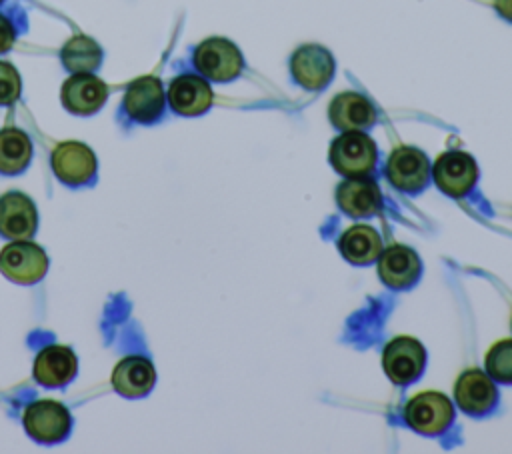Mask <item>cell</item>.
Wrapping results in <instances>:
<instances>
[{
    "instance_id": "cell-11",
    "label": "cell",
    "mask_w": 512,
    "mask_h": 454,
    "mask_svg": "<svg viewBox=\"0 0 512 454\" xmlns=\"http://www.w3.org/2000/svg\"><path fill=\"white\" fill-rule=\"evenodd\" d=\"M164 88L156 76H140L126 88L122 108L138 124H152L164 114Z\"/></svg>"
},
{
    "instance_id": "cell-7",
    "label": "cell",
    "mask_w": 512,
    "mask_h": 454,
    "mask_svg": "<svg viewBox=\"0 0 512 454\" xmlns=\"http://www.w3.org/2000/svg\"><path fill=\"white\" fill-rule=\"evenodd\" d=\"M0 272L16 284H36L48 272V256L34 242L14 240L0 250Z\"/></svg>"
},
{
    "instance_id": "cell-26",
    "label": "cell",
    "mask_w": 512,
    "mask_h": 454,
    "mask_svg": "<svg viewBox=\"0 0 512 454\" xmlns=\"http://www.w3.org/2000/svg\"><path fill=\"white\" fill-rule=\"evenodd\" d=\"M14 40H16L14 24L8 20V16H4L0 12V52H8L14 44Z\"/></svg>"
},
{
    "instance_id": "cell-4",
    "label": "cell",
    "mask_w": 512,
    "mask_h": 454,
    "mask_svg": "<svg viewBox=\"0 0 512 454\" xmlns=\"http://www.w3.org/2000/svg\"><path fill=\"white\" fill-rule=\"evenodd\" d=\"M50 162H52V172L66 186H72V188L86 186V184H92L96 178L98 160L92 148L86 146L84 142H76V140L60 142L52 150Z\"/></svg>"
},
{
    "instance_id": "cell-12",
    "label": "cell",
    "mask_w": 512,
    "mask_h": 454,
    "mask_svg": "<svg viewBox=\"0 0 512 454\" xmlns=\"http://www.w3.org/2000/svg\"><path fill=\"white\" fill-rule=\"evenodd\" d=\"M334 58L332 54L318 44L300 46L290 60V72L294 82L306 90H322L330 84L334 76Z\"/></svg>"
},
{
    "instance_id": "cell-1",
    "label": "cell",
    "mask_w": 512,
    "mask_h": 454,
    "mask_svg": "<svg viewBox=\"0 0 512 454\" xmlns=\"http://www.w3.org/2000/svg\"><path fill=\"white\" fill-rule=\"evenodd\" d=\"M404 422L418 434L438 436L444 434L454 422V406L448 396L436 390L414 394L404 404Z\"/></svg>"
},
{
    "instance_id": "cell-13",
    "label": "cell",
    "mask_w": 512,
    "mask_h": 454,
    "mask_svg": "<svg viewBox=\"0 0 512 454\" xmlns=\"http://www.w3.org/2000/svg\"><path fill=\"white\" fill-rule=\"evenodd\" d=\"M378 258L380 280L392 290L412 288L422 276V262L406 244H392Z\"/></svg>"
},
{
    "instance_id": "cell-27",
    "label": "cell",
    "mask_w": 512,
    "mask_h": 454,
    "mask_svg": "<svg viewBox=\"0 0 512 454\" xmlns=\"http://www.w3.org/2000/svg\"><path fill=\"white\" fill-rule=\"evenodd\" d=\"M494 8L504 20L512 22V0H494Z\"/></svg>"
},
{
    "instance_id": "cell-23",
    "label": "cell",
    "mask_w": 512,
    "mask_h": 454,
    "mask_svg": "<svg viewBox=\"0 0 512 454\" xmlns=\"http://www.w3.org/2000/svg\"><path fill=\"white\" fill-rule=\"evenodd\" d=\"M60 58L66 70L78 74V72H92L102 62V48L96 40L88 36H72L60 50Z\"/></svg>"
},
{
    "instance_id": "cell-3",
    "label": "cell",
    "mask_w": 512,
    "mask_h": 454,
    "mask_svg": "<svg viewBox=\"0 0 512 454\" xmlns=\"http://www.w3.org/2000/svg\"><path fill=\"white\" fill-rule=\"evenodd\" d=\"M194 66L208 80L230 82L242 72L244 58L234 42L220 36H212L196 46Z\"/></svg>"
},
{
    "instance_id": "cell-18",
    "label": "cell",
    "mask_w": 512,
    "mask_h": 454,
    "mask_svg": "<svg viewBox=\"0 0 512 454\" xmlns=\"http://www.w3.org/2000/svg\"><path fill=\"white\" fill-rule=\"evenodd\" d=\"M210 84L196 74H180L170 82L168 102L180 116H200L212 106Z\"/></svg>"
},
{
    "instance_id": "cell-9",
    "label": "cell",
    "mask_w": 512,
    "mask_h": 454,
    "mask_svg": "<svg viewBox=\"0 0 512 454\" xmlns=\"http://www.w3.org/2000/svg\"><path fill=\"white\" fill-rule=\"evenodd\" d=\"M432 176L436 186L444 194L452 198H462L476 186L478 164L470 154L462 150H448L440 154L434 162Z\"/></svg>"
},
{
    "instance_id": "cell-20",
    "label": "cell",
    "mask_w": 512,
    "mask_h": 454,
    "mask_svg": "<svg viewBox=\"0 0 512 454\" xmlns=\"http://www.w3.org/2000/svg\"><path fill=\"white\" fill-rule=\"evenodd\" d=\"M328 116H330V122L342 132H352V130L362 132L374 126L376 122V110L372 102L358 92L336 94L334 100L330 102Z\"/></svg>"
},
{
    "instance_id": "cell-5",
    "label": "cell",
    "mask_w": 512,
    "mask_h": 454,
    "mask_svg": "<svg viewBox=\"0 0 512 454\" xmlns=\"http://www.w3.org/2000/svg\"><path fill=\"white\" fill-rule=\"evenodd\" d=\"M382 368L398 386L416 382L426 368V350L422 342L410 336L392 338L382 352Z\"/></svg>"
},
{
    "instance_id": "cell-17",
    "label": "cell",
    "mask_w": 512,
    "mask_h": 454,
    "mask_svg": "<svg viewBox=\"0 0 512 454\" xmlns=\"http://www.w3.org/2000/svg\"><path fill=\"white\" fill-rule=\"evenodd\" d=\"M78 372V358L70 346L50 344L44 346L34 360V378L48 388L66 386Z\"/></svg>"
},
{
    "instance_id": "cell-25",
    "label": "cell",
    "mask_w": 512,
    "mask_h": 454,
    "mask_svg": "<svg viewBox=\"0 0 512 454\" xmlns=\"http://www.w3.org/2000/svg\"><path fill=\"white\" fill-rule=\"evenodd\" d=\"M22 90L20 74L18 70L10 64L0 60V106H10L18 100Z\"/></svg>"
},
{
    "instance_id": "cell-14",
    "label": "cell",
    "mask_w": 512,
    "mask_h": 454,
    "mask_svg": "<svg viewBox=\"0 0 512 454\" xmlns=\"http://www.w3.org/2000/svg\"><path fill=\"white\" fill-rule=\"evenodd\" d=\"M60 98L68 112L88 116L104 106L108 98V86L90 72H78L62 84Z\"/></svg>"
},
{
    "instance_id": "cell-16",
    "label": "cell",
    "mask_w": 512,
    "mask_h": 454,
    "mask_svg": "<svg viewBox=\"0 0 512 454\" xmlns=\"http://www.w3.org/2000/svg\"><path fill=\"white\" fill-rule=\"evenodd\" d=\"M336 202L350 218H370L382 210V192L372 178L356 176L338 184Z\"/></svg>"
},
{
    "instance_id": "cell-6",
    "label": "cell",
    "mask_w": 512,
    "mask_h": 454,
    "mask_svg": "<svg viewBox=\"0 0 512 454\" xmlns=\"http://www.w3.org/2000/svg\"><path fill=\"white\" fill-rule=\"evenodd\" d=\"M28 436L40 444L62 442L72 428V416L68 408L56 400H36L22 416Z\"/></svg>"
},
{
    "instance_id": "cell-10",
    "label": "cell",
    "mask_w": 512,
    "mask_h": 454,
    "mask_svg": "<svg viewBox=\"0 0 512 454\" xmlns=\"http://www.w3.org/2000/svg\"><path fill=\"white\" fill-rule=\"evenodd\" d=\"M454 398L462 412L468 416H486L498 404V390L488 372L478 368L464 370L454 384Z\"/></svg>"
},
{
    "instance_id": "cell-24",
    "label": "cell",
    "mask_w": 512,
    "mask_h": 454,
    "mask_svg": "<svg viewBox=\"0 0 512 454\" xmlns=\"http://www.w3.org/2000/svg\"><path fill=\"white\" fill-rule=\"evenodd\" d=\"M486 372L500 384H512V338L494 342L484 356Z\"/></svg>"
},
{
    "instance_id": "cell-28",
    "label": "cell",
    "mask_w": 512,
    "mask_h": 454,
    "mask_svg": "<svg viewBox=\"0 0 512 454\" xmlns=\"http://www.w3.org/2000/svg\"><path fill=\"white\" fill-rule=\"evenodd\" d=\"M510 326H512V322H510Z\"/></svg>"
},
{
    "instance_id": "cell-15",
    "label": "cell",
    "mask_w": 512,
    "mask_h": 454,
    "mask_svg": "<svg viewBox=\"0 0 512 454\" xmlns=\"http://www.w3.org/2000/svg\"><path fill=\"white\" fill-rule=\"evenodd\" d=\"M38 228V212L30 196L10 190L0 196V234L10 240H26Z\"/></svg>"
},
{
    "instance_id": "cell-19",
    "label": "cell",
    "mask_w": 512,
    "mask_h": 454,
    "mask_svg": "<svg viewBox=\"0 0 512 454\" xmlns=\"http://www.w3.org/2000/svg\"><path fill=\"white\" fill-rule=\"evenodd\" d=\"M114 390L124 398H142L156 384V370L144 356H126L112 370Z\"/></svg>"
},
{
    "instance_id": "cell-21",
    "label": "cell",
    "mask_w": 512,
    "mask_h": 454,
    "mask_svg": "<svg viewBox=\"0 0 512 454\" xmlns=\"http://www.w3.org/2000/svg\"><path fill=\"white\" fill-rule=\"evenodd\" d=\"M340 254L354 266L376 262L382 252V238L376 228L368 224H354L338 240Z\"/></svg>"
},
{
    "instance_id": "cell-2",
    "label": "cell",
    "mask_w": 512,
    "mask_h": 454,
    "mask_svg": "<svg viewBox=\"0 0 512 454\" xmlns=\"http://www.w3.org/2000/svg\"><path fill=\"white\" fill-rule=\"evenodd\" d=\"M330 162L334 170L346 178L368 176L378 162V148L374 140L360 132H344L334 138L330 146Z\"/></svg>"
},
{
    "instance_id": "cell-8",
    "label": "cell",
    "mask_w": 512,
    "mask_h": 454,
    "mask_svg": "<svg viewBox=\"0 0 512 454\" xmlns=\"http://www.w3.org/2000/svg\"><path fill=\"white\" fill-rule=\"evenodd\" d=\"M388 182L404 194H418L428 186L430 162L420 148L398 146L386 162Z\"/></svg>"
},
{
    "instance_id": "cell-29",
    "label": "cell",
    "mask_w": 512,
    "mask_h": 454,
    "mask_svg": "<svg viewBox=\"0 0 512 454\" xmlns=\"http://www.w3.org/2000/svg\"><path fill=\"white\" fill-rule=\"evenodd\" d=\"M0 2H4V0H0Z\"/></svg>"
},
{
    "instance_id": "cell-22",
    "label": "cell",
    "mask_w": 512,
    "mask_h": 454,
    "mask_svg": "<svg viewBox=\"0 0 512 454\" xmlns=\"http://www.w3.org/2000/svg\"><path fill=\"white\" fill-rule=\"evenodd\" d=\"M32 160V142L20 128L0 130V172L6 176L22 174Z\"/></svg>"
}]
</instances>
